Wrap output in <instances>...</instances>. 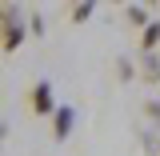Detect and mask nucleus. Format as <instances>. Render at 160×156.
<instances>
[{
	"mask_svg": "<svg viewBox=\"0 0 160 156\" xmlns=\"http://www.w3.org/2000/svg\"><path fill=\"white\" fill-rule=\"evenodd\" d=\"M88 16H92V0H84V4H72V8H68V20H72V24H84Z\"/></svg>",
	"mask_w": 160,
	"mask_h": 156,
	"instance_id": "7",
	"label": "nucleus"
},
{
	"mask_svg": "<svg viewBox=\"0 0 160 156\" xmlns=\"http://www.w3.org/2000/svg\"><path fill=\"white\" fill-rule=\"evenodd\" d=\"M28 108L36 112V116H56V96H52V84L48 80H36L32 84V92H28Z\"/></svg>",
	"mask_w": 160,
	"mask_h": 156,
	"instance_id": "2",
	"label": "nucleus"
},
{
	"mask_svg": "<svg viewBox=\"0 0 160 156\" xmlns=\"http://www.w3.org/2000/svg\"><path fill=\"white\" fill-rule=\"evenodd\" d=\"M140 76L148 84H160V52H140Z\"/></svg>",
	"mask_w": 160,
	"mask_h": 156,
	"instance_id": "4",
	"label": "nucleus"
},
{
	"mask_svg": "<svg viewBox=\"0 0 160 156\" xmlns=\"http://www.w3.org/2000/svg\"><path fill=\"white\" fill-rule=\"evenodd\" d=\"M72 124H76V108L60 104L56 116H52V136H56V140H68V136H72Z\"/></svg>",
	"mask_w": 160,
	"mask_h": 156,
	"instance_id": "3",
	"label": "nucleus"
},
{
	"mask_svg": "<svg viewBox=\"0 0 160 156\" xmlns=\"http://www.w3.org/2000/svg\"><path fill=\"white\" fill-rule=\"evenodd\" d=\"M20 44H24V24H20V12L12 4H4L0 8V52L4 56H12Z\"/></svg>",
	"mask_w": 160,
	"mask_h": 156,
	"instance_id": "1",
	"label": "nucleus"
},
{
	"mask_svg": "<svg viewBox=\"0 0 160 156\" xmlns=\"http://www.w3.org/2000/svg\"><path fill=\"white\" fill-rule=\"evenodd\" d=\"M124 16H128V24H132V28H140V32H144V28L152 24L148 8H140V4H128V8H124Z\"/></svg>",
	"mask_w": 160,
	"mask_h": 156,
	"instance_id": "6",
	"label": "nucleus"
},
{
	"mask_svg": "<svg viewBox=\"0 0 160 156\" xmlns=\"http://www.w3.org/2000/svg\"><path fill=\"white\" fill-rule=\"evenodd\" d=\"M144 120H160V100H144Z\"/></svg>",
	"mask_w": 160,
	"mask_h": 156,
	"instance_id": "9",
	"label": "nucleus"
},
{
	"mask_svg": "<svg viewBox=\"0 0 160 156\" xmlns=\"http://www.w3.org/2000/svg\"><path fill=\"white\" fill-rule=\"evenodd\" d=\"M156 48H160V20H152L140 32V52H156Z\"/></svg>",
	"mask_w": 160,
	"mask_h": 156,
	"instance_id": "5",
	"label": "nucleus"
},
{
	"mask_svg": "<svg viewBox=\"0 0 160 156\" xmlns=\"http://www.w3.org/2000/svg\"><path fill=\"white\" fill-rule=\"evenodd\" d=\"M116 76L124 80V84H132V80H136V68H132V60H128V56L116 60Z\"/></svg>",
	"mask_w": 160,
	"mask_h": 156,
	"instance_id": "8",
	"label": "nucleus"
},
{
	"mask_svg": "<svg viewBox=\"0 0 160 156\" xmlns=\"http://www.w3.org/2000/svg\"><path fill=\"white\" fill-rule=\"evenodd\" d=\"M28 32H32V36H44V20H40V16H28Z\"/></svg>",
	"mask_w": 160,
	"mask_h": 156,
	"instance_id": "10",
	"label": "nucleus"
},
{
	"mask_svg": "<svg viewBox=\"0 0 160 156\" xmlns=\"http://www.w3.org/2000/svg\"><path fill=\"white\" fill-rule=\"evenodd\" d=\"M156 156H160V144H156Z\"/></svg>",
	"mask_w": 160,
	"mask_h": 156,
	"instance_id": "11",
	"label": "nucleus"
}]
</instances>
